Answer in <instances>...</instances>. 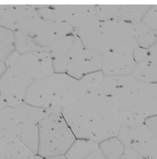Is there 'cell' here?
Instances as JSON below:
<instances>
[{"label": "cell", "instance_id": "obj_1", "mask_svg": "<svg viewBox=\"0 0 157 159\" xmlns=\"http://www.w3.org/2000/svg\"><path fill=\"white\" fill-rule=\"evenodd\" d=\"M118 111L109 96L91 89L76 102L61 109L63 118L77 139L99 143L117 136Z\"/></svg>", "mask_w": 157, "mask_h": 159}, {"label": "cell", "instance_id": "obj_2", "mask_svg": "<svg viewBox=\"0 0 157 159\" xmlns=\"http://www.w3.org/2000/svg\"><path fill=\"white\" fill-rule=\"evenodd\" d=\"M100 72L80 80L67 74H56L34 80L28 88L24 102L42 108H62L81 99L103 78Z\"/></svg>", "mask_w": 157, "mask_h": 159}, {"label": "cell", "instance_id": "obj_3", "mask_svg": "<svg viewBox=\"0 0 157 159\" xmlns=\"http://www.w3.org/2000/svg\"><path fill=\"white\" fill-rule=\"evenodd\" d=\"M135 25L121 20H97L78 28L77 34L86 49L106 52L133 37Z\"/></svg>", "mask_w": 157, "mask_h": 159}, {"label": "cell", "instance_id": "obj_4", "mask_svg": "<svg viewBox=\"0 0 157 159\" xmlns=\"http://www.w3.org/2000/svg\"><path fill=\"white\" fill-rule=\"evenodd\" d=\"M37 155L44 159L65 156L76 138L63 118L61 108H54L39 123Z\"/></svg>", "mask_w": 157, "mask_h": 159}, {"label": "cell", "instance_id": "obj_5", "mask_svg": "<svg viewBox=\"0 0 157 159\" xmlns=\"http://www.w3.org/2000/svg\"><path fill=\"white\" fill-rule=\"evenodd\" d=\"M6 64L7 69L17 70L34 80L47 78L54 73L52 57L44 51L30 52L23 56L13 52Z\"/></svg>", "mask_w": 157, "mask_h": 159}, {"label": "cell", "instance_id": "obj_6", "mask_svg": "<svg viewBox=\"0 0 157 159\" xmlns=\"http://www.w3.org/2000/svg\"><path fill=\"white\" fill-rule=\"evenodd\" d=\"M133 37L115 49L104 52L101 71L104 76H119L132 75L136 66L133 51L138 47Z\"/></svg>", "mask_w": 157, "mask_h": 159}, {"label": "cell", "instance_id": "obj_7", "mask_svg": "<svg viewBox=\"0 0 157 159\" xmlns=\"http://www.w3.org/2000/svg\"><path fill=\"white\" fill-rule=\"evenodd\" d=\"M33 81L17 70L7 69L0 78V98L7 107L20 106L24 103L27 90Z\"/></svg>", "mask_w": 157, "mask_h": 159}, {"label": "cell", "instance_id": "obj_8", "mask_svg": "<svg viewBox=\"0 0 157 159\" xmlns=\"http://www.w3.org/2000/svg\"><path fill=\"white\" fill-rule=\"evenodd\" d=\"M72 28V25L66 22L44 20L38 16L31 22L27 32L34 41L44 48L71 34Z\"/></svg>", "mask_w": 157, "mask_h": 159}, {"label": "cell", "instance_id": "obj_9", "mask_svg": "<svg viewBox=\"0 0 157 159\" xmlns=\"http://www.w3.org/2000/svg\"><path fill=\"white\" fill-rule=\"evenodd\" d=\"M103 52L85 48L81 53L70 59L66 74L80 80L86 75L101 71Z\"/></svg>", "mask_w": 157, "mask_h": 159}, {"label": "cell", "instance_id": "obj_10", "mask_svg": "<svg viewBox=\"0 0 157 159\" xmlns=\"http://www.w3.org/2000/svg\"><path fill=\"white\" fill-rule=\"evenodd\" d=\"M55 20L80 27L97 21L93 6H56L53 9Z\"/></svg>", "mask_w": 157, "mask_h": 159}, {"label": "cell", "instance_id": "obj_11", "mask_svg": "<svg viewBox=\"0 0 157 159\" xmlns=\"http://www.w3.org/2000/svg\"><path fill=\"white\" fill-rule=\"evenodd\" d=\"M132 111L146 118L157 115V84L139 82L135 92Z\"/></svg>", "mask_w": 157, "mask_h": 159}, {"label": "cell", "instance_id": "obj_12", "mask_svg": "<svg viewBox=\"0 0 157 159\" xmlns=\"http://www.w3.org/2000/svg\"><path fill=\"white\" fill-rule=\"evenodd\" d=\"M131 147L144 159H157V137L144 124L134 129Z\"/></svg>", "mask_w": 157, "mask_h": 159}, {"label": "cell", "instance_id": "obj_13", "mask_svg": "<svg viewBox=\"0 0 157 159\" xmlns=\"http://www.w3.org/2000/svg\"><path fill=\"white\" fill-rule=\"evenodd\" d=\"M151 6L148 5L107 6L104 11L105 16L108 20H121L136 25L141 22Z\"/></svg>", "mask_w": 157, "mask_h": 159}, {"label": "cell", "instance_id": "obj_14", "mask_svg": "<svg viewBox=\"0 0 157 159\" xmlns=\"http://www.w3.org/2000/svg\"><path fill=\"white\" fill-rule=\"evenodd\" d=\"M23 122L13 108L0 109V140L4 142L19 139Z\"/></svg>", "mask_w": 157, "mask_h": 159}, {"label": "cell", "instance_id": "obj_15", "mask_svg": "<svg viewBox=\"0 0 157 159\" xmlns=\"http://www.w3.org/2000/svg\"><path fill=\"white\" fill-rule=\"evenodd\" d=\"M36 155L20 139L5 142L0 149V159H34Z\"/></svg>", "mask_w": 157, "mask_h": 159}, {"label": "cell", "instance_id": "obj_16", "mask_svg": "<svg viewBox=\"0 0 157 159\" xmlns=\"http://www.w3.org/2000/svg\"><path fill=\"white\" fill-rule=\"evenodd\" d=\"M131 75L140 83H157V66L147 57L136 64Z\"/></svg>", "mask_w": 157, "mask_h": 159}, {"label": "cell", "instance_id": "obj_17", "mask_svg": "<svg viewBox=\"0 0 157 159\" xmlns=\"http://www.w3.org/2000/svg\"><path fill=\"white\" fill-rule=\"evenodd\" d=\"M39 123L23 122L19 139L34 153L37 155L39 143Z\"/></svg>", "mask_w": 157, "mask_h": 159}, {"label": "cell", "instance_id": "obj_18", "mask_svg": "<svg viewBox=\"0 0 157 159\" xmlns=\"http://www.w3.org/2000/svg\"><path fill=\"white\" fill-rule=\"evenodd\" d=\"M13 108L22 122L31 121L37 123H39L54 109L37 107L25 102Z\"/></svg>", "mask_w": 157, "mask_h": 159}, {"label": "cell", "instance_id": "obj_19", "mask_svg": "<svg viewBox=\"0 0 157 159\" xmlns=\"http://www.w3.org/2000/svg\"><path fill=\"white\" fill-rule=\"evenodd\" d=\"M99 149V143L93 141L76 139L65 155L67 159H84Z\"/></svg>", "mask_w": 157, "mask_h": 159}, {"label": "cell", "instance_id": "obj_20", "mask_svg": "<svg viewBox=\"0 0 157 159\" xmlns=\"http://www.w3.org/2000/svg\"><path fill=\"white\" fill-rule=\"evenodd\" d=\"M133 37L139 47L148 49L155 43L156 34L141 22L135 25Z\"/></svg>", "mask_w": 157, "mask_h": 159}, {"label": "cell", "instance_id": "obj_21", "mask_svg": "<svg viewBox=\"0 0 157 159\" xmlns=\"http://www.w3.org/2000/svg\"><path fill=\"white\" fill-rule=\"evenodd\" d=\"M125 147L116 137L109 138L99 143V148L105 159H120Z\"/></svg>", "mask_w": 157, "mask_h": 159}, {"label": "cell", "instance_id": "obj_22", "mask_svg": "<svg viewBox=\"0 0 157 159\" xmlns=\"http://www.w3.org/2000/svg\"><path fill=\"white\" fill-rule=\"evenodd\" d=\"M12 32L0 27V60L6 57L15 48Z\"/></svg>", "mask_w": 157, "mask_h": 159}, {"label": "cell", "instance_id": "obj_23", "mask_svg": "<svg viewBox=\"0 0 157 159\" xmlns=\"http://www.w3.org/2000/svg\"><path fill=\"white\" fill-rule=\"evenodd\" d=\"M118 121L120 126L136 129L144 124L145 118L137 113L132 111H118Z\"/></svg>", "mask_w": 157, "mask_h": 159}, {"label": "cell", "instance_id": "obj_24", "mask_svg": "<svg viewBox=\"0 0 157 159\" xmlns=\"http://www.w3.org/2000/svg\"><path fill=\"white\" fill-rule=\"evenodd\" d=\"M54 73L66 74L71 57L66 52H62L53 55L52 57Z\"/></svg>", "mask_w": 157, "mask_h": 159}, {"label": "cell", "instance_id": "obj_25", "mask_svg": "<svg viewBox=\"0 0 157 159\" xmlns=\"http://www.w3.org/2000/svg\"><path fill=\"white\" fill-rule=\"evenodd\" d=\"M141 23L157 34V5L152 6L147 11L141 21Z\"/></svg>", "mask_w": 157, "mask_h": 159}, {"label": "cell", "instance_id": "obj_26", "mask_svg": "<svg viewBox=\"0 0 157 159\" xmlns=\"http://www.w3.org/2000/svg\"><path fill=\"white\" fill-rule=\"evenodd\" d=\"M134 129L127 126H121L119 128L116 137L125 146H131L133 139Z\"/></svg>", "mask_w": 157, "mask_h": 159}, {"label": "cell", "instance_id": "obj_27", "mask_svg": "<svg viewBox=\"0 0 157 159\" xmlns=\"http://www.w3.org/2000/svg\"><path fill=\"white\" fill-rule=\"evenodd\" d=\"M144 124L149 130L157 137V115L146 118L144 120Z\"/></svg>", "mask_w": 157, "mask_h": 159}, {"label": "cell", "instance_id": "obj_28", "mask_svg": "<svg viewBox=\"0 0 157 159\" xmlns=\"http://www.w3.org/2000/svg\"><path fill=\"white\" fill-rule=\"evenodd\" d=\"M148 54V49L137 47L133 51V57L136 64L146 58Z\"/></svg>", "mask_w": 157, "mask_h": 159}, {"label": "cell", "instance_id": "obj_29", "mask_svg": "<svg viewBox=\"0 0 157 159\" xmlns=\"http://www.w3.org/2000/svg\"><path fill=\"white\" fill-rule=\"evenodd\" d=\"M119 159H144L131 146L125 147L124 153Z\"/></svg>", "mask_w": 157, "mask_h": 159}, {"label": "cell", "instance_id": "obj_30", "mask_svg": "<svg viewBox=\"0 0 157 159\" xmlns=\"http://www.w3.org/2000/svg\"><path fill=\"white\" fill-rule=\"evenodd\" d=\"M148 51L147 58L157 66V48L154 45L148 49Z\"/></svg>", "mask_w": 157, "mask_h": 159}, {"label": "cell", "instance_id": "obj_31", "mask_svg": "<svg viewBox=\"0 0 157 159\" xmlns=\"http://www.w3.org/2000/svg\"><path fill=\"white\" fill-rule=\"evenodd\" d=\"M84 159H105L103 153H102L100 149L98 150L90 153L89 156Z\"/></svg>", "mask_w": 157, "mask_h": 159}, {"label": "cell", "instance_id": "obj_32", "mask_svg": "<svg viewBox=\"0 0 157 159\" xmlns=\"http://www.w3.org/2000/svg\"><path fill=\"white\" fill-rule=\"evenodd\" d=\"M7 70V67L6 65H5L2 61L0 60V78Z\"/></svg>", "mask_w": 157, "mask_h": 159}, {"label": "cell", "instance_id": "obj_33", "mask_svg": "<svg viewBox=\"0 0 157 159\" xmlns=\"http://www.w3.org/2000/svg\"><path fill=\"white\" fill-rule=\"evenodd\" d=\"M6 107H7V106H6L5 103L2 101V100L0 98V109Z\"/></svg>", "mask_w": 157, "mask_h": 159}, {"label": "cell", "instance_id": "obj_34", "mask_svg": "<svg viewBox=\"0 0 157 159\" xmlns=\"http://www.w3.org/2000/svg\"><path fill=\"white\" fill-rule=\"evenodd\" d=\"M34 159H45L44 158L42 157H40V156H38V155H36L35 156V158Z\"/></svg>", "mask_w": 157, "mask_h": 159}, {"label": "cell", "instance_id": "obj_35", "mask_svg": "<svg viewBox=\"0 0 157 159\" xmlns=\"http://www.w3.org/2000/svg\"><path fill=\"white\" fill-rule=\"evenodd\" d=\"M154 45H155V47H156L157 48V34H156V42L155 43V44H154Z\"/></svg>", "mask_w": 157, "mask_h": 159}, {"label": "cell", "instance_id": "obj_36", "mask_svg": "<svg viewBox=\"0 0 157 159\" xmlns=\"http://www.w3.org/2000/svg\"></svg>", "mask_w": 157, "mask_h": 159}]
</instances>
